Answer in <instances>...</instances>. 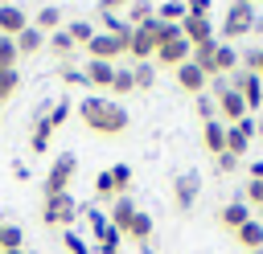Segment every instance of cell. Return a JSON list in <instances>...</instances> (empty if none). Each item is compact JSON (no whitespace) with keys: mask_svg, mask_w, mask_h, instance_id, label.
<instances>
[{"mask_svg":"<svg viewBox=\"0 0 263 254\" xmlns=\"http://www.w3.org/2000/svg\"><path fill=\"white\" fill-rule=\"evenodd\" d=\"M78 119H82L86 131H95V135H123V131L132 127L127 107L115 102V98H103V94H86V98L78 102Z\"/></svg>","mask_w":263,"mask_h":254,"instance_id":"cell-1","label":"cell"},{"mask_svg":"<svg viewBox=\"0 0 263 254\" xmlns=\"http://www.w3.org/2000/svg\"><path fill=\"white\" fill-rule=\"evenodd\" d=\"M255 25H259V16H255V4H230L226 8V16H222V41L230 45V41H238V37H247V33H255Z\"/></svg>","mask_w":263,"mask_h":254,"instance_id":"cell-2","label":"cell"},{"mask_svg":"<svg viewBox=\"0 0 263 254\" xmlns=\"http://www.w3.org/2000/svg\"><path fill=\"white\" fill-rule=\"evenodd\" d=\"M74 176H78V156L74 152H62L53 164H49V172H45V197H58V193H70V184H74Z\"/></svg>","mask_w":263,"mask_h":254,"instance_id":"cell-3","label":"cell"},{"mask_svg":"<svg viewBox=\"0 0 263 254\" xmlns=\"http://www.w3.org/2000/svg\"><path fill=\"white\" fill-rule=\"evenodd\" d=\"M41 221L53 225V229H70L78 221V201L70 193H58V197H45L41 201Z\"/></svg>","mask_w":263,"mask_h":254,"instance_id":"cell-4","label":"cell"},{"mask_svg":"<svg viewBox=\"0 0 263 254\" xmlns=\"http://www.w3.org/2000/svg\"><path fill=\"white\" fill-rule=\"evenodd\" d=\"M230 90L234 94H242V102H247V115L251 111H259V102H263V82H259V74H251V70H234L230 74Z\"/></svg>","mask_w":263,"mask_h":254,"instance_id":"cell-5","label":"cell"},{"mask_svg":"<svg viewBox=\"0 0 263 254\" xmlns=\"http://www.w3.org/2000/svg\"><path fill=\"white\" fill-rule=\"evenodd\" d=\"M197 193H201V176H197L193 168H189V172H181V176L173 180V205H177V213H193Z\"/></svg>","mask_w":263,"mask_h":254,"instance_id":"cell-6","label":"cell"},{"mask_svg":"<svg viewBox=\"0 0 263 254\" xmlns=\"http://www.w3.org/2000/svg\"><path fill=\"white\" fill-rule=\"evenodd\" d=\"M86 53H90V61H115V57H127V41H119L111 33H95Z\"/></svg>","mask_w":263,"mask_h":254,"instance_id":"cell-7","label":"cell"},{"mask_svg":"<svg viewBox=\"0 0 263 254\" xmlns=\"http://www.w3.org/2000/svg\"><path fill=\"white\" fill-rule=\"evenodd\" d=\"M189 57H193V45H189L185 37H173V41L156 45V66H168V70H177V66H185Z\"/></svg>","mask_w":263,"mask_h":254,"instance_id":"cell-8","label":"cell"},{"mask_svg":"<svg viewBox=\"0 0 263 254\" xmlns=\"http://www.w3.org/2000/svg\"><path fill=\"white\" fill-rule=\"evenodd\" d=\"M251 139H255V119L247 115L242 123H234V127H226V152L230 156H247V147H251Z\"/></svg>","mask_w":263,"mask_h":254,"instance_id":"cell-9","label":"cell"},{"mask_svg":"<svg viewBox=\"0 0 263 254\" xmlns=\"http://www.w3.org/2000/svg\"><path fill=\"white\" fill-rule=\"evenodd\" d=\"M173 78H177V86H181L185 94H193V98L210 90V78H205V74H201V70L193 66V61H185V66H177V70H173Z\"/></svg>","mask_w":263,"mask_h":254,"instance_id":"cell-10","label":"cell"},{"mask_svg":"<svg viewBox=\"0 0 263 254\" xmlns=\"http://www.w3.org/2000/svg\"><path fill=\"white\" fill-rule=\"evenodd\" d=\"M181 37H185L189 45H205V41H214V20H210V16H189V12H185Z\"/></svg>","mask_w":263,"mask_h":254,"instance_id":"cell-11","label":"cell"},{"mask_svg":"<svg viewBox=\"0 0 263 254\" xmlns=\"http://www.w3.org/2000/svg\"><path fill=\"white\" fill-rule=\"evenodd\" d=\"M214 102H218V115L226 119V127H234V123H242V119H247V102H242V94L222 90V94H214Z\"/></svg>","mask_w":263,"mask_h":254,"instance_id":"cell-12","label":"cell"},{"mask_svg":"<svg viewBox=\"0 0 263 254\" xmlns=\"http://www.w3.org/2000/svg\"><path fill=\"white\" fill-rule=\"evenodd\" d=\"M127 57H132V61H148V57H156V37H152V29H148V25L132 29V45H127Z\"/></svg>","mask_w":263,"mask_h":254,"instance_id":"cell-13","label":"cell"},{"mask_svg":"<svg viewBox=\"0 0 263 254\" xmlns=\"http://www.w3.org/2000/svg\"><path fill=\"white\" fill-rule=\"evenodd\" d=\"M21 29H29V12L21 4H0V37H16Z\"/></svg>","mask_w":263,"mask_h":254,"instance_id":"cell-14","label":"cell"},{"mask_svg":"<svg viewBox=\"0 0 263 254\" xmlns=\"http://www.w3.org/2000/svg\"><path fill=\"white\" fill-rule=\"evenodd\" d=\"M132 217H136V201H132V193H123V197H115V201H111V213H107V221H111V229H119V234H127V225H132Z\"/></svg>","mask_w":263,"mask_h":254,"instance_id":"cell-15","label":"cell"},{"mask_svg":"<svg viewBox=\"0 0 263 254\" xmlns=\"http://www.w3.org/2000/svg\"><path fill=\"white\" fill-rule=\"evenodd\" d=\"M247 221H251V205H247V201H226V205L218 209V225L230 229V234H234L238 225H247Z\"/></svg>","mask_w":263,"mask_h":254,"instance_id":"cell-16","label":"cell"},{"mask_svg":"<svg viewBox=\"0 0 263 254\" xmlns=\"http://www.w3.org/2000/svg\"><path fill=\"white\" fill-rule=\"evenodd\" d=\"M201 143H205V152L218 160V156L226 152V123H222V119H214V123H201Z\"/></svg>","mask_w":263,"mask_h":254,"instance_id":"cell-17","label":"cell"},{"mask_svg":"<svg viewBox=\"0 0 263 254\" xmlns=\"http://www.w3.org/2000/svg\"><path fill=\"white\" fill-rule=\"evenodd\" d=\"M12 41H16V53H21V57H33V53H41V49H45V33H41V29H33V20H29V29H21Z\"/></svg>","mask_w":263,"mask_h":254,"instance_id":"cell-18","label":"cell"},{"mask_svg":"<svg viewBox=\"0 0 263 254\" xmlns=\"http://www.w3.org/2000/svg\"><path fill=\"white\" fill-rule=\"evenodd\" d=\"M238 66H242V53H238L234 45H226V41H218V53H214V78H218V74L226 78V74H234Z\"/></svg>","mask_w":263,"mask_h":254,"instance_id":"cell-19","label":"cell"},{"mask_svg":"<svg viewBox=\"0 0 263 254\" xmlns=\"http://www.w3.org/2000/svg\"><path fill=\"white\" fill-rule=\"evenodd\" d=\"M111 78H115V61H86V86L111 90Z\"/></svg>","mask_w":263,"mask_h":254,"instance_id":"cell-20","label":"cell"},{"mask_svg":"<svg viewBox=\"0 0 263 254\" xmlns=\"http://www.w3.org/2000/svg\"><path fill=\"white\" fill-rule=\"evenodd\" d=\"M234 242H238L247 254H251V250H259V246H263V221H255V217H251L247 225H238V229H234Z\"/></svg>","mask_w":263,"mask_h":254,"instance_id":"cell-21","label":"cell"},{"mask_svg":"<svg viewBox=\"0 0 263 254\" xmlns=\"http://www.w3.org/2000/svg\"><path fill=\"white\" fill-rule=\"evenodd\" d=\"M33 29H41L45 37H49V33H58V29H62V8H58V4H45V8L33 16Z\"/></svg>","mask_w":263,"mask_h":254,"instance_id":"cell-22","label":"cell"},{"mask_svg":"<svg viewBox=\"0 0 263 254\" xmlns=\"http://www.w3.org/2000/svg\"><path fill=\"white\" fill-rule=\"evenodd\" d=\"M45 45H49V53H53V57H62V61H70V57H74V49H78V45L70 41V33H66V29L49 33V37H45Z\"/></svg>","mask_w":263,"mask_h":254,"instance_id":"cell-23","label":"cell"},{"mask_svg":"<svg viewBox=\"0 0 263 254\" xmlns=\"http://www.w3.org/2000/svg\"><path fill=\"white\" fill-rule=\"evenodd\" d=\"M123 238H132V242H152V217L144 213V209H136V217H132V225H127V234Z\"/></svg>","mask_w":263,"mask_h":254,"instance_id":"cell-24","label":"cell"},{"mask_svg":"<svg viewBox=\"0 0 263 254\" xmlns=\"http://www.w3.org/2000/svg\"><path fill=\"white\" fill-rule=\"evenodd\" d=\"M123 12H127L123 20H127L132 29H140V25H148V20L156 16V8H152V0H132V4L123 8Z\"/></svg>","mask_w":263,"mask_h":254,"instance_id":"cell-25","label":"cell"},{"mask_svg":"<svg viewBox=\"0 0 263 254\" xmlns=\"http://www.w3.org/2000/svg\"><path fill=\"white\" fill-rule=\"evenodd\" d=\"M66 33H70V41H74L78 49H86V45H90V37H95L99 29H95L90 20H70V25H66Z\"/></svg>","mask_w":263,"mask_h":254,"instance_id":"cell-26","label":"cell"},{"mask_svg":"<svg viewBox=\"0 0 263 254\" xmlns=\"http://www.w3.org/2000/svg\"><path fill=\"white\" fill-rule=\"evenodd\" d=\"M132 78H136V90H152L156 86V66L152 61H132Z\"/></svg>","mask_w":263,"mask_h":254,"instance_id":"cell-27","label":"cell"},{"mask_svg":"<svg viewBox=\"0 0 263 254\" xmlns=\"http://www.w3.org/2000/svg\"><path fill=\"white\" fill-rule=\"evenodd\" d=\"M49 139H53V127H49V115H45V119H37V123H33L29 147H33V152H45V147H49Z\"/></svg>","mask_w":263,"mask_h":254,"instance_id":"cell-28","label":"cell"},{"mask_svg":"<svg viewBox=\"0 0 263 254\" xmlns=\"http://www.w3.org/2000/svg\"><path fill=\"white\" fill-rule=\"evenodd\" d=\"M8 250H25V229L21 225H0V254Z\"/></svg>","mask_w":263,"mask_h":254,"instance_id":"cell-29","label":"cell"},{"mask_svg":"<svg viewBox=\"0 0 263 254\" xmlns=\"http://www.w3.org/2000/svg\"><path fill=\"white\" fill-rule=\"evenodd\" d=\"M156 20H164V25H181V20H185V0H164V4L156 8Z\"/></svg>","mask_w":263,"mask_h":254,"instance_id":"cell-30","label":"cell"},{"mask_svg":"<svg viewBox=\"0 0 263 254\" xmlns=\"http://www.w3.org/2000/svg\"><path fill=\"white\" fill-rule=\"evenodd\" d=\"M119 242H123V234L107 225V229H103V234L95 238V250H99V254H119Z\"/></svg>","mask_w":263,"mask_h":254,"instance_id":"cell-31","label":"cell"},{"mask_svg":"<svg viewBox=\"0 0 263 254\" xmlns=\"http://www.w3.org/2000/svg\"><path fill=\"white\" fill-rule=\"evenodd\" d=\"M111 172V184H115V197H123V193H132V168L127 164H115V168H107Z\"/></svg>","mask_w":263,"mask_h":254,"instance_id":"cell-32","label":"cell"},{"mask_svg":"<svg viewBox=\"0 0 263 254\" xmlns=\"http://www.w3.org/2000/svg\"><path fill=\"white\" fill-rule=\"evenodd\" d=\"M21 53H16V41L12 37H0V70H16Z\"/></svg>","mask_w":263,"mask_h":254,"instance_id":"cell-33","label":"cell"},{"mask_svg":"<svg viewBox=\"0 0 263 254\" xmlns=\"http://www.w3.org/2000/svg\"><path fill=\"white\" fill-rule=\"evenodd\" d=\"M111 90H115V94H132V90H136V78H132V66H127V70H119V66H115V78H111Z\"/></svg>","mask_w":263,"mask_h":254,"instance_id":"cell-34","label":"cell"},{"mask_svg":"<svg viewBox=\"0 0 263 254\" xmlns=\"http://www.w3.org/2000/svg\"><path fill=\"white\" fill-rule=\"evenodd\" d=\"M16 90H21V74H16V70H0V102L12 98Z\"/></svg>","mask_w":263,"mask_h":254,"instance_id":"cell-35","label":"cell"},{"mask_svg":"<svg viewBox=\"0 0 263 254\" xmlns=\"http://www.w3.org/2000/svg\"><path fill=\"white\" fill-rule=\"evenodd\" d=\"M58 78H62L66 86H86V70H78V66H70V61L58 70Z\"/></svg>","mask_w":263,"mask_h":254,"instance_id":"cell-36","label":"cell"},{"mask_svg":"<svg viewBox=\"0 0 263 254\" xmlns=\"http://www.w3.org/2000/svg\"><path fill=\"white\" fill-rule=\"evenodd\" d=\"M95 197H99V201H115V184H111V172H99V176H95Z\"/></svg>","mask_w":263,"mask_h":254,"instance_id":"cell-37","label":"cell"},{"mask_svg":"<svg viewBox=\"0 0 263 254\" xmlns=\"http://www.w3.org/2000/svg\"><path fill=\"white\" fill-rule=\"evenodd\" d=\"M66 119H70V98H62V102H53V107H49V127H53V131H58Z\"/></svg>","mask_w":263,"mask_h":254,"instance_id":"cell-38","label":"cell"},{"mask_svg":"<svg viewBox=\"0 0 263 254\" xmlns=\"http://www.w3.org/2000/svg\"><path fill=\"white\" fill-rule=\"evenodd\" d=\"M62 246H66L70 254H95V250H90V246H86V242H82L74 229H66V234H62Z\"/></svg>","mask_w":263,"mask_h":254,"instance_id":"cell-39","label":"cell"},{"mask_svg":"<svg viewBox=\"0 0 263 254\" xmlns=\"http://www.w3.org/2000/svg\"><path fill=\"white\" fill-rule=\"evenodd\" d=\"M242 201H247V205H255V209H263V180H247Z\"/></svg>","mask_w":263,"mask_h":254,"instance_id":"cell-40","label":"cell"},{"mask_svg":"<svg viewBox=\"0 0 263 254\" xmlns=\"http://www.w3.org/2000/svg\"><path fill=\"white\" fill-rule=\"evenodd\" d=\"M242 70L259 74V82H263V49H247V53H242Z\"/></svg>","mask_w":263,"mask_h":254,"instance_id":"cell-41","label":"cell"},{"mask_svg":"<svg viewBox=\"0 0 263 254\" xmlns=\"http://www.w3.org/2000/svg\"><path fill=\"white\" fill-rule=\"evenodd\" d=\"M197 115H201V123H214V115H218V102H214L210 94H197Z\"/></svg>","mask_w":263,"mask_h":254,"instance_id":"cell-42","label":"cell"},{"mask_svg":"<svg viewBox=\"0 0 263 254\" xmlns=\"http://www.w3.org/2000/svg\"><path fill=\"white\" fill-rule=\"evenodd\" d=\"M210 8H214V0H185L189 16H210Z\"/></svg>","mask_w":263,"mask_h":254,"instance_id":"cell-43","label":"cell"},{"mask_svg":"<svg viewBox=\"0 0 263 254\" xmlns=\"http://www.w3.org/2000/svg\"><path fill=\"white\" fill-rule=\"evenodd\" d=\"M127 4H132V0H99V16H103V12H115V16H119Z\"/></svg>","mask_w":263,"mask_h":254,"instance_id":"cell-44","label":"cell"},{"mask_svg":"<svg viewBox=\"0 0 263 254\" xmlns=\"http://www.w3.org/2000/svg\"><path fill=\"white\" fill-rule=\"evenodd\" d=\"M234 168H238V156L222 152V156H218V172H234Z\"/></svg>","mask_w":263,"mask_h":254,"instance_id":"cell-45","label":"cell"},{"mask_svg":"<svg viewBox=\"0 0 263 254\" xmlns=\"http://www.w3.org/2000/svg\"><path fill=\"white\" fill-rule=\"evenodd\" d=\"M247 180H263V160H255V164L247 168Z\"/></svg>","mask_w":263,"mask_h":254,"instance_id":"cell-46","label":"cell"},{"mask_svg":"<svg viewBox=\"0 0 263 254\" xmlns=\"http://www.w3.org/2000/svg\"><path fill=\"white\" fill-rule=\"evenodd\" d=\"M255 139H263V119H255Z\"/></svg>","mask_w":263,"mask_h":254,"instance_id":"cell-47","label":"cell"},{"mask_svg":"<svg viewBox=\"0 0 263 254\" xmlns=\"http://www.w3.org/2000/svg\"><path fill=\"white\" fill-rule=\"evenodd\" d=\"M255 33H259V37H263V20H259V25H255Z\"/></svg>","mask_w":263,"mask_h":254,"instance_id":"cell-48","label":"cell"},{"mask_svg":"<svg viewBox=\"0 0 263 254\" xmlns=\"http://www.w3.org/2000/svg\"><path fill=\"white\" fill-rule=\"evenodd\" d=\"M8 254H29V250H8Z\"/></svg>","mask_w":263,"mask_h":254,"instance_id":"cell-49","label":"cell"},{"mask_svg":"<svg viewBox=\"0 0 263 254\" xmlns=\"http://www.w3.org/2000/svg\"><path fill=\"white\" fill-rule=\"evenodd\" d=\"M238 4H259V0H238Z\"/></svg>","mask_w":263,"mask_h":254,"instance_id":"cell-50","label":"cell"},{"mask_svg":"<svg viewBox=\"0 0 263 254\" xmlns=\"http://www.w3.org/2000/svg\"><path fill=\"white\" fill-rule=\"evenodd\" d=\"M251 254H263V246H259V250H251Z\"/></svg>","mask_w":263,"mask_h":254,"instance_id":"cell-51","label":"cell"},{"mask_svg":"<svg viewBox=\"0 0 263 254\" xmlns=\"http://www.w3.org/2000/svg\"><path fill=\"white\" fill-rule=\"evenodd\" d=\"M259 221H263V217H259Z\"/></svg>","mask_w":263,"mask_h":254,"instance_id":"cell-52","label":"cell"},{"mask_svg":"<svg viewBox=\"0 0 263 254\" xmlns=\"http://www.w3.org/2000/svg\"><path fill=\"white\" fill-rule=\"evenodd\" d=\"M0 4H4V0H0Z\"/></svg>","mask_w":263,"mask_h":254,"instance_id":"cell-53","label":"cell"}]
</instances>
